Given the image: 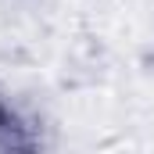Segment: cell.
<instances>
[{"mask_svg":"<svg viewBox=\"0 0 154 154\" xmlns=\"http://www.w3.org/2000/svg\"><path fill=\"white\" fill-rule=\"evenodd\" d=\"M39 133L4 93H0V151H36Z\"/></svg>","mask_w":154,"mask_h":154,"instance_id":"cell-1","label":"cell"}]
</instances>
